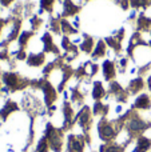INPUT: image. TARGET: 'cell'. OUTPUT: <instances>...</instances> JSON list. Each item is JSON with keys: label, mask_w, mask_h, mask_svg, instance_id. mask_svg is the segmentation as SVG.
<instances>
[{"label": "cell", "mask_w": 151, "mask_h": 152, "mask_svg": "<svg viewBox=\"0 0 151 152\" xmlns=\"http://www.w3.org/2000/svg\"><path fill=\"white\" fill-rule=\"evenodd\" d=\"M45 61V55L43 52H31L27 58V64L29 67H40Z\"/></svg>", "instance_id": "cell-1"}, {"label": "cell", "mask_w": 151, "mask_h": 152, "mask_svg": "<svg viewBox=\"0 0 151 152\" xmlns=\"http://www.w3.org/2000/svg\"><path fill=\"white\" fill-rule=\"evenodd\" d=\"M103 75L106 80H112V79L117 76V66H115L114 61L111 60H106L103 63Z\"/></svg>", "instance_id": "cell-2"}, {"label": "cell", "mask_w": 151, "mask_h": 152, "mask_svg": "<svg viewBox=\"0 0 151 152\" xmlns=\"http://www.w3.org/2000/svg\"><path fill=\"white\" fill-rule=\"evenodd\" d=\"M92 59L94 60H98V59H100V58H104V56L107 55V44H106V42L104 40H99L98 43H96V45H95V48H94V51H92Z\"/></svg>", "instance_id": "cell-3"}, {"label": "cell", "mask_w": 151, "mask_h": 152, "mask_svg": "<svg viewBox=\"0 0 151 152\" xmlns=\"http://www.w3.org/2000/svg\"><path fill=\"white\" fill-rule=\"evenodd\" d=\"M144 88V81L142 77H136V79H133V80L130 81V84L127 86V92L131 95H135L138 94L139 91H142V89Z\"/></svg>", "instance_id": "cell-4"}, {"label": "cell", "mask_w": 151, "mask_h": 152, "mask_svg": "<svg viewBox=\"0 0 151 152\" xmlns=\"http://www.w3.org/2000/svg\"><path fill=\"white\" fill-rule=\"evenodd\" d=\"M95 42H94V37H91L90 35H83V42L80 43V50L84 53H91L95 48Z\"/></svg>", "instance_id": "cell-5"}, {"label": "cell", "mask_w": 151, "mask_h": 152, "mask_svg": "<svg viewBox=\"0 0 151 152\" xmlns=\"http://www.w3.org/2000/svg\"><path fill=\"white\" fill-rule=\"evenodd\" d=\"M136 28H138V32H147L151 29V19L146 18V16L142 13L139 15V18L136 19Z\"/></svg>", "instance_id": "cell-6"}, {"label": "cell", "mask_w": 151, "mask_h": 152, "mask_svg": "<svg viewBox=\"0 0 151 152\" xmlns=\"http://www.w3.org/2000/svg\"><path fill=\"white\" fill-rule=\"evenodd\" d=\"M135 108H139V110H149L151 107V99L147 94H142L139 95V97L135 100V104H134Z\"/></svg>", "instance_id": "cell-7"}, {"label": "cell", "mask_w": 151, "mask_h": 152, "mask_svg": "<svg viewBox=\"0 0 151 152\" xmlns=\"http://www.w3.org/2000/svg\"><path fill=\"white\" fill-rule=\"evenodd\" d=\"M107 95V91L104 89L103 84L100 83V81H95L92 86V96L95 100H100L103 99L104 96Z\"/></svg>", "instance_id": "cell-8"}, {"label": "cell", "mask_w": 151, "mask_h": 152, "mask_svg": "<svg viewBox=\"0 0 151 152\" xmlns=\"http://www.w3.org/2000/svg\"><path fill=\"white\" fill-rule=\"evenodd\" d=\"M151 147V140L144 136H141L138 140V145H136V152H146Z\"/></svg>", "instance_id": "cell-9"}, {"label": "cell", "mask_w": 151, "mask_h": 152, "mask_svg": "<svg viewBox=\"0 0 151 152\" xmlns=\"http://www.w3.org/2000/svg\"><path fill=\"white\" fill-rule=\"evenodd\" d=\"M55 0H40V7L43 12H52Z\"/></svg>", "instance_id": "cell-10"}, {"label": "cell", "mask_w": 151, "mask_h": 152, "mask_svg": "<svg viewBox=\"0 0 151 152\" xmlns=\"http://www.w3.org/2000/svg\"><path fill=\"white\" fill-rule=\"evenodd\" d=\"M108 112V105H106V104H102V103H96L95 104V107H94V113L95 115H106V113Z\"/></svg>", "instance_id": "cell-11"}, {"label": "cell", "mask_w": 151, "mask_h": 152, "mask_svg": "<svg viewBox=\"0 0 151 152\" xmlns=\"http://www.w3.org/2000/svg\"><path fill=\"white\" fill-rule=\"evenodd\" d=\"M147 83H149V88H150V92H151V75H150V77L147 79Z\"/></svg>", "instance_id": "cell-12"}]
</instances>
